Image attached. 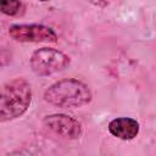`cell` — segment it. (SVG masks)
Masks as SVG:
<instances>
[{
	"label": "cell",
	"instance_id": "6da1fadb",
	"mask_svg": "<svg viewBox=\"0 0 156 156\" xmlns=\"http://www.w3.org/2000/svg\"><path fill=\"white\" fill-rule=\"evenodd\" d=\"M44 99L46 102L61 108L80 107L90 102L91 91L78 79H62L45 90Z\"/></svg>",
	"mask_w": 156,
	"mask_h": 156
},
{
	"label": "cell",
	"instance_id": "7a4b0ae2",
	"mask_svg": "<svg viewBox=\"0 0 156 156\" xmlns=\"http://www.w3.org/2000/svg\"><path fill=\"white\" fill-rule=\"evenodd\" d=\"M32 101L30 84L23 78H15L2 88L0 102L1 122L21 117L29 107Z\"/></svg>",
	"mask_w": 156,
	"mask_h": 156
},
{
	"label": "cell",
	"instance_id": "3957f363",
	"mask_svg": "<svg viewBox=\"0 0 156 156\" xmlns=\"http://www.w3.org/2000/svg\"><path fill=\"white\" fill-rule=\"evenodd\" d=\"M69 65V57L60 50L41 48L33 52L30 67L37 76L46 77L65 69Z\"/></svg>",
	"mask_w": 156,
	"mask_h": 156
},
{
	"label": "cell",
	"instance_id": "277c9868",
	"mask_svg": "<svg viewBox=\"0 0 156 156\" xmlns=\"http://www.w3.org/2000/svg\"><path fill=\"white\" fill-rule=\"evenodd\" d=\"M9 35L13 40L21 43L57 41L56 33L50 27L43 24H13L9 29Z\"/></svg>",
	"mask_w": 156,
	"mask_h": 156
},
{
	"label": "cell",
	"instance_id": "5b68a950",
	"mask_svg": "<svg viewBox=\"0 0 156 156\" xmlns=\"http://www.w3.org/2000/svg\"><path fill=\"white\" fill-rule=\"evenodd\" d=\"M44 124L55 134L66 139H78L82 134L80 123L67 115L56 113L46 116L44 118Z\"/></svg>",
	"mask_w": 156,
	"mask_h": 156
},
{
	"label": "cell",
	"instance_id": "8992f818",
	"mask_svg": "<svg viewBox=\"0 0 156 156\" xmlns=\"http://www.w3.org/2000/svg\"><path fill=\"white\" fill-rule=\"evenodd\" d=\"M108 132L122 140H132L139 133V123L134 118L118 117L108 123Z\"/></svg>",
	"mask_w": 156,
	"mask_h": 156
},
{
	"label": "cell",
	"instance_id": "52a82bcc",
	"mask_svg": "<svg viewBox=\"0 0 156 156\" xmlns=\"http://www.w3.org/2000/svg\"><path fill=\"white\" fill-rule=\"evenodd\" d=\"M21 1L20 0H0V9L1 12L7 16H15L21 10Z\"/></svg>",
	"mask_w": 156,
	"mask_h": 156
},
{
	"label": "cell",
	"instance_id": "ba28073f",
	"mask_svg": "<svg viewBox=\"0 0 156 156\" xmlns=\"http://www.w3.org/2000/svg\"><path fill=\"white\" fill-rule=\"evenodd\" d=\"M39 1H49V0H39Z\"/></svg>",
	"mask_w": 156,
	"mask_h": 156
}]
</instances>
